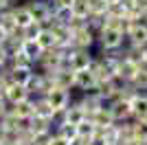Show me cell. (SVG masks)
<instances>
[{"label":"cell","mask_w":147,"mask_h":145,"mask_svg":"<svg viewBox=\"0 0 147 145\" xmlns=\"http://www.w3.org/2000/svg\"><path fill=\"white\" fill-rule=\"evenodd\" d=\"M125 35L117 26H103L101 31H97V46L99 51H117V48L125 46Z\"/></svg>","instance_id":"obj_1"},{"label":"cell","mask_w":147,"mask_h":145,"mask_svg":"<svg viewBox=\"0 0 147 145\" xmlns=\"http://www.w3.org/2000/svg\"><path fill=\"white\" fill-rule=\"evenodd\" d=\"M53 88H55L53 77H51L49 72H42V70H35L33 77L29 79V84H26V90L31 92L33 99H35V97H46Z\"/></svg>","instance_id":"obj_2"},{"label":"cell","mask_w":147,"mask_h":145,"mask_svg":"<svg viewBox=\"0 0 147 145\" xmlns=\"http://www.w3.org/2000/svg\"><path fill=\"white\" fill-rule=\"evenodd\" d=\"M97 44V33L90 26H81V29L73 31V46L75 48H84V51H92V46Z\"/></svg>","instance_id":"obj_3"},{"label":"cell","mask_w":147,"mask_h":145,"mask_svg":"<svg viewBox=\"0 0 147 145\" xmlns=\"http://www.w3.org/2000/svg\"><path fill=\"white\" fill-rule=\"evenodd\" d=\"M37 70H42V72H55L59 70L61 66V55L57 48H51V51H44L42 57H40V62L35 64Z\"/></svg>","instance_id":"obj_4"},{"label":"cell","mask_w":147,"mask_h":145,"mask_svg":"<svg viewBox=\"0 0 147 145\" xmlns=\"http://www.w3.org/2000/svg\"><path fill=\"white\" fill-rule=\"evenodd\" d=\"M75 88L81 92H90L97 88V77L90 68H81V70H75Z\"/></svg>","instance_id":"obj_5"},{"label":"cell","mask_w":147,"mask_h":145,"mask_svg":"<svg viewBox=\"0 0 147 145\" xmlns=\"http://www.w3.org/2000/svg\"><path fill=\"white\" fill-rule=\"evenodd\" d=\"M46 101L51 103V108L55 110H66L68 106H70V101H73V95H70V90H61V88H53V90L46 95Z\"/></svg>","instance_id":"obj_6"},{"label":"cell","mask_w":147,"mask_h":145,"mask_svg":"<svg viewBox=\"0 0 147 145\" xmlns=\"http://www.w3.org/2000/svg\"><path fill=\"white\" fill-rule=\"evenodd\" d=\"M110 112H112V117H114V121H117V123H123V121H132V103H129V99H125V97H119L117 101H112Z\"/></svg>","instance_id":"obj_7"},{"label":"cell","mask_w":147,"mask_h":145,"mask_svg":"<svg viewBox=\"0 0 147 145\" xmlns=\"http://www.w3.org/2000/svg\"><path fill=\"white\" fill-rule=\"evenodd\" d=\"M92 57H94V53H92V51L75 48L73 55H70V57H64V60L68 62L70 70H81V68H88V66H90V60H92Z\"/></svg>","instance_id":"obj_8"},{"label":"cell","mask_w":147,"mask_h":145,"mask_svg":"<svg viewBox=\"0 0 147 145\" xmlns=\"http://www.w3.org/2000/svg\"><path fill=\"white\" fill-rule=\"evenodd\" d=\"M53 77V84L55 88H61V90H73L75 88V70L70 68H59L55 72H49Z\"/></svg>","instance_id":"obj_9"},{"label":"cell","mask_w":147,"mask_h":145,"mask_svg":"<svg viewBox=\"0 0 147 145\" xmlns=\"http://www.w3.org/2000/svg\"><path fill=\"white\" fill-rule=\"evenodd\" d=\"M26 9L31 11V16H33V20L35 22H46V20L51 18V11H49V2L46 0H26L24 2Z\"/></svg>","instance_id":"obj_10"},{"label":"cell","mask_w":147,"mask_h":145,"mask_svg":"<svg viewBox=\"0 0 147 145\" xmlns=\"http://www.w3.org/2000/svg\"><path fill=\"white\" fill-rule=\"evenodd\" d=\"M125 42H127L129 46H145L147 44V24L136 22L134 26L129 29V33L125 35Z\"/></svg>","instance_id":"obj_11"},{"label":"cell","mask_w":147,"mask_h":145,"mask_svg":"<svg viewBox=\"0 0 147 145\" xmlns=\"http://www.w3.org/2000/svg\"><path fill=\"white\" fill-rule=\"evenodd\" d=\"M5 99H7V103H9V106H13V103H20V101L31 99V92L26 90V86L11 84L9 88H7V92H5Z\"/></svg>","instance_id":"obj_12"},{"label":"cell","mask_w":147,"mask_h":145,"mask_svg":"<svg viewBox=\"0 0 147 145\" xmlns=\"http://www.w3.org/2000/svg\"><path fill=\"white\" fill-rule=\"evenodd\" d=\"M7 68H9L11 81L13 84H20V86H26L29 79L33 77V72H35V68H31V66H7Z\"/></svg>","instance_id":"obj_13"},{"label":"cell","mask_w":147,"mask_h":145,"mask_svg":"<svg viewBox=\"0 0 147 145\" xmlns=\"http://www.w3.org/2000/svg\"><path fill=\"white\" fill-rule=\"evenodd\" d=\"M11 112L18 117L20 121L33 119V115H35V101H33V97H31V99H26V101L13 103V106H11Z\"/></svg>","instance_id":"obj_14"},{"label":"cell","mask_w":147,"mask_h":145,"mask_svg":"<svg viewBox=\"0 0 147 145\" xmlns=\"http://www.w3.org/2000/svg\"><path fill=\"white\" fill-rule=\"evenodd\" d=\"M129 103H132V119H147V92H134Z\"/></svg>","instance_id":"obj_15"},{"label":"cell","mask_w":147,"mask_h":145,"mask_svg":"<svg viewBox=\"0 0 147 145\" xmlns=\"http://www.w3.org/2000/svg\"><path fill=\"white\" fill-rule=\"evenodd\" d=\"M138 64H134L132 60H127V57H123L121 62H119V68H117V75L123 79V81H127V84H132V79L136 77V72H138Z\"/></svg>","instance_id":"obj_16"},{"label":"cell","mask_w":147,"mask_h":145,"mask_svg":"<svg viewBox=\"0 0 147 145\" xmlns=\"http://www.w3.org/2000/svg\"><path fill=\"white\" fill-rule=\"evenodd\" d=\"M11 13H13V20H16V24H18V29H24V26H29L31 22H33V16H31V11L26 9V5H16L11 7Z\"/></svg>","instance_id":"obj_17"},{"label":"cell","mask_w":147,"mask_h":145,"mask_svg":"<svg viewBox=\"0 0 147 145\" xmlns=\"http://www.w3.org/2000/svg\"><path fill=\"white\" fill-rule=\"evenodd\" d=\"M88 119L97 125V130H103V127L112 125V123H117V121H114V117H112V112H110L108 108H99L97 112H92Z\"/></svg>","instance_id":"obj_18"},{"label":"cell","mask_w":147,"mask_h":145,"mask_svg":"<svg viewBox=\"0 0 147 145\" xmlns=\"http://www.w3.org/2000/svg\"><path fill=\"white\" fill-rule=\"evenodd\" d=\"M81 121H86V112H84V108L79 106V101H77V99H73V101H70V106L66 108V123L79 125Z\"/></svg>","instance_id":"obj_19"},{"label":"cell","mask_w":147,"mask_h":145,"mask_svg":"<svg viewBox=\"0 0 147 145\" xmlns=\"http://www.w3.org/2000/svg\"><path fill=\"white\" fill-rule=\"evenodd\" d=\"M33 101H35V115H33V117H37V119H46V121H53L55 110L51 108V103L46 101V97H35Z\"/></svg>","instance_id":"obj_20"},{"label":"cell","mask_w":147,"mask_h":145,"mask_svg":"<svg viewBox=\"0 0 147 145\" xmlns=\"http://www.w3.org/2000/svg\"><path fill=\"white\" fill-rule=\"evenodd\" d=\"M22 53H24L33 64H37L40 57H42V53H44V48L40 46L35 40H24V42H22Z\"/></svg>","instance_id":"obj_21"},{"label":"cell","mask_w":147,"mask_h":145,"mask_svg":"<svg viewBox=\"0 0 147 145\" xmlns=\"http://www.w3.org/2000/svg\"><path fill=\"white\" fill-rule=\"evenodd\" d=\"M70 11H73V18L88 20V16H90V7H88V0H75L73 5H70Z\"/></svg>","instance_id":"obj_22"},{"label":"cell","mask_w":147,"mask_h":145,"mask_svg":"<svg viewBox=\"0 0 147 145\" xmlns=\"http://www.w3.org/2000/svg\"><path fill=\"white\" fill-rule=\"evenodd\" d=\"M40 46L44 48V51H51V48H55V44H57V40H55V35H53V31L51 29H42V33L37 35V40H35Z\"/></svg>","instance_id":"obj_23"},{"label":"cell","mask_w":147,"mask_h":145,"mask_svg":"<svg viewBox=\"0 0 147 145\" xmlns=\"http://www.w3.org/2000/svg\"><path fill=\"white\" fill-rule=\"evenodd\" d=\"M129 88L136 90V92H147V68H138V72H136V77L132 79Z\"/></svg>","instance_id":"obj_24"},{"label":"cell","mask_w":147,"mask_h":145,"mask_svg":"<svg viewBox=\"0 0 147 145\" xmlns=\"http://www.w3.org/2000/svg\"><path fill=\"white\" fill-rule=\"evenodd\" d=\"M97 134V125L92 123L90 119H86V121H81L79 125H77V136H81V139H86V141H90L92 136Z\"/></svg>","instance_id":"obj_25"},{"label":"cell","mask_w":147,"mask_h":145,"mask_svg":"<svg viewBox=\"0 0 147 145\" xmlns=\"http://www.w3.org/2000/svg\"><path fill=\"white\" fill-rule=\"evenodd\" d=\"M7 66H31V68H35V64H33V62L22 53V48H20V51H13V53L9 55V64H7Z\"/></svg>","instance_id":"obj_26"},{"label":"cell","mask_w":147,"mask_h":145,"mask_svg":"<svg viewBox=\"0 0 147 145\" xmlns=\"http://www.w3.org/2000/svg\"><path fill=\"white\" fill-rule=\"evenodd\" d=\"M55 134L64 136L66 141H73V139H77V125H73V123H61V125L55 127Z\"/></svg>","instance_id":"obj_27"},{"label":"cell","mask_w":147,"mask_h":145,"mask_svg":"<svg viewBox=\"0 0 147 145\" xmlns=\"http://www.w3.org/2000/svg\"><path fill=\"white\" fill-rule=\"evenodd\" d=\"M42 29H44V24L33 20L29 26H24V29H22V33H24V40H37V35L42 33Z\"/></svg>","instance_id":"obj_28"},{"label":"cell","mask_w":147,"mask_h":145,"mask_svg":"<svg viewBox=\"0 0 147 145\" xmlns=\"http://www.w3.org/2000/svg\"><path fill=\"white\" fill-rule=\"evenodd\" d=\"M53 18H55L59 24H66V26H68V24H70V20H73V11H70V7H59Z\"/></svg>","instance_id":"obj_29"},{"label":"cell","mask_w":147,"mask_h":145,"mask_svg":"<svg viewBox=\"0 0 147 145\" xmlns=\"http://www.w3.org/2000/svg\"><path fill=\"white\" fill-rule=\"evenodd\" d=\"M88 7H90V13H105L108 2L105 0H88Z\"/></svg>","instance_id":"obj_30"},{"label":"cell","mask_w":147,"mask_h":145,"mask_svg":"<svg viewBox=\"0 0 147 145\" xmlns=\"http://www.w3.org/2000/svg\"><path fill=\"white\" fill-rule=\"evenodd\" d=\"M88 145H108V139H105L103 134H101V132L97 130V134H94V136H92V139L88 141Z\"/></svg>","instance_id":"obj_31"},{"label":"cell","mask_w":147,"mask_h":145,"mask_svg":"<svg viewBox=\"0 0 147 145\" xmlns=\"http://www.w3.org/2000/svg\"><path fill=\"white\" fill-rule=\"evenodd\" d=\"M7 64H9V51L5 44H0V66H7Z\"/></svg>","instance_id":"obj_32"},{"label":"cell","mask_w":147,"mask_h":145,"mask_svg":"<svg viewBox=\"0 0 147 145\" xmlns=\"http://www.w3.org/2000/svg\"><path fill=\"white\" fill-rule=\"evenodd\" d=\"M70 141H66L64 136H59V134H55L53 132V136H51V141H49V145H68Z\"/></svg>","instance_id":"obj_33"},{"label":"cell","mask_w":147,"mask_h":145,"mask_svg":"<svg viewBox=\"0 0 147 145\" xmlns=\"http://www.w3.org/2000/svg\"><path fill=\"white\" fill-rule=\"evenodd\" d=\"M13 5H16L13 0H0V13H2V11H7V9H11Z\"/></svg>","instance_id":"obj_34"},{"label":"cell","mask_w":147,"mask_h":145,"mask_svg":"<svg viewBox=\"0 0 147 145\" xmlns=\"http://www.w3.org/2000/svg\"><path fill=\"white\" fill-rule=\"evenodd\" d=\"M7 110H9V103H7V99H5V97H0V117L5 115Z\"/></svg>","instance_id":"obj_35"},{"label":"cell","mask_w":147,"mask_h":145,"mask_svg":"<svg viewBox=\"0 0 147 145\" xmlns=\"http://www.w3.org/2000/svg\"><path fill=\"white\" fill-rule=\"evenodd\" d=\"M68 145H88V141H86V139H81V136H77V139H73Z\"/></svg>","instance_id":"obj_36"},{"label":"cell","mask_w":147,"mask_h":145,"mask_svg":"<svg viewBox=\"0 0 147 145\" xmlns=\"http://www.w3.org/2000/svg\"><path fill=\"white\" fill-rule=\"evenodd\" d=\"M55 2H57L59 7H70V5L75 2V0H55Z\"/></svg>","instance_id":"obj_37"},{"label":"cell","mask_w":147,"mask_h":145,"mask_svg":"<svg viewBox=\"0 0 147 145\" xmlns=\"http://www.w3.org/2000/svg\"><path fill=\"white\" fill-rule=\"evenodd\" d=\"M5 40H7V31L0 26V44H5Z\"/></svg>","instance_id":"obj_38"},{"label":"cell","mask_w":147,"mask_h":145,"mask_svg":"<svg viewBox=\"0 0 147 145\" xmlns=\"http://www.w3.org/2000/svg\"><path fill=\"white\" fill-rule=\"evenodd\" d=\"M141 20H143V22L147 24V9H145V11H143V18H141Z\"/></svg>","instance_id":"obj_39"},{"label":"cell","mask_w":147,"mask_h":145,"mask_svg":"<svg viewBox=\"0 0 147 145\" xmlns=\"http://www.w3.org/2000/svg\"><path fill=\"white\" fill-rule=\"evenodd\" d=\"M105 2H108V5H110V2H121V0H105Z\"/></svg>","instance_id":"obj_40"},{"label":"cell","mask_w":147,"mask_h":145,"mask_svg":"<svg viewBox=\"0 0 147 145\" xmlns=\"http://www.w3.org/2000/svg\"><path fill=\"white\" fill-rule=\"evenodd\" d=\"M143 145H147V139H145V141H143Z\"/></svg>","instance_id":"obj_41"},{"label":"cell","mask_w":147,"mask_h":145,"mask_svg":"<svg viewBox=\"0 0 147 145\" xmlns=\"http://www.w3.org/2000/svg\"><path fill=\"white\" fill-rule=\"evenodd\" d=\"M0 145H7V143H2V141H0Z\"/></svg>","instance_id":"obj_42"}]
</instances>
